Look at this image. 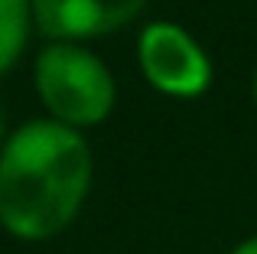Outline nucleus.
Returning a JSON list of instances; mask_svg holds the SVG:
<instances>
[{"label": "nucleus", "instance_id": "f257e3e1", "mask_svg": "<svg viewBox=\"0 0 257 254\" xmlns=\"http://www.w3.org/2000/svg\"><path fill=\"white\" fill-rule=\"evenodd\" d=\"M91 189V150L72 127L30 121L0 147V228L49 241L78 218Z\"/></svg>", "mask_w": 257, "mask_h": 254}, {"label": "nucleus", "instance_id": "f03ea898", "mask_svg": "<svg viewBox=\"0 0 257 254\" xmlns=\"http://www.w3.org/2000/svg\"><path fill=\"white\" fill-rule=\"evenodd\" d=\"M36 91L49 108L52 121L72 127H94L114 111V75L94 52L78 43H52L39 52Z\"/></svg>", "mask_w": 257, "mask_h": 254}, {"label": "nucleus", "instance_id": "7ed1b4c3", "mask_svg": "<svg viewBox=\"0 0 257 254\" xmlns=\"http://www.w3.org/2000/svg\"><path fill=\"white\" fill-rule=\"evenodd\" d=\"M144 78L173 98H199L212 85V59L176 23H150L137 39Z\"/></svg>", "mask_w": 257, "mask_h": 254}, {"label": "nucleus", "instance_id": "20e7f679", "mask_svg": "<svg viewBox=\"0 0 257 254\" xmlns=\"http://www.w3.org/2000/svg\"><path fill=\"white\" fill-rule=\"evenodd\" d=\"M147 0H30L33 23L52 43L104 36L127 26Z\"/></svg>", "mask_w": 257, "mask_h": 254}, {"label": "nucleus", "instance_id": "39448f33", "mask_svg": "<svg viewBox=\"0 0 257 254\" xmlns=\"http://www.w3.org/2000/svg\"><path fill=\"white\" fill-rule=\"evenodd\" d=\"M30 0H0V72H7L20 59L30 36Z\"/></svg>", "mask_w": 257, "mask_h": 254}, {"label": "nucleus", "instance_id": "423d86ee", "mask_svg": "<svg viewBox=\"0 0 257 254\" xmlns=\"http://www.w3.org/2000/svg\"><path fill=\"white\" fill-rule=\"evenodd\" d=\"M231 254H257V235L254 238H244V241H241Z\"/></svg>", "mask_w": 257, "mask_h": 254}, {"label": "nucleus", "instance_id": "0eeeda50", "mask_svg": "<svg viewBox=\"0 0 257 254\" xmlns=\"http://www.w3.org/2000/svg\"><path fill=\"white\" fill-rule=\"evenodd\" d=\"M0 147H4V108H0Z\"/></svg>", "mask_w": 257, "mask_h": 254}, {"label": "nucleus", "instance_id": "6e6552de", "mask_svg": "<svg viewBox=\"0 0 257 254\" xmlns=\"http://www.w3.org/2000/svg\"><path fill=\"white\" fill-rule=\"evenodd\" d=\"M254 101H257V72H254Z\"/></svg>", "mask_w": 257, "mask_h": 254}]
</instances>
